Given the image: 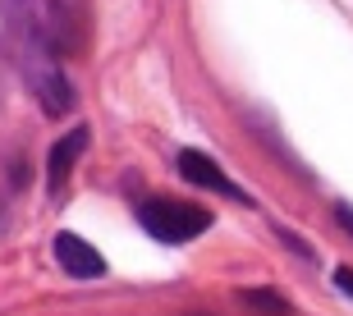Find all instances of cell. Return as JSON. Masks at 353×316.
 I'll return each mask as SVG.
<instances>
[{
    "label": "cell",
    "instance_id": "6",
    "mask_svg": "<svg viewBox=\"0 0 353 316\" xmlns=\"http://www.w3.org/2000/svg\"><path fill=\"white\" fill-rule=\"evenodd\" d=\"M83 147H88V129H74V133H65V138H60V143L51 147V160H46V188H51V198H60V193H65V184H69V170L79 165Z\"/></svg>",
    "mask_w": 353,
    "mask_h": 316
},
{
    "label": "cell",
    "instance_id": "3",
    "mask_svg": "<svg viewBox=\"0 0 353 316\" xmlns=\"http://www.w3.org/2000/svg\"><path fill=\"white\" fill-rule=\"evenodd\" d=\"M138 224L157 243H193L197 234L211 229V211L197 202H179V198H147L138 207Z\"/></svg>",
    "mask_w": 353,
    "mask_h": 316
},
{
    "label": "cell",
    "instance_id": "10",
    "mask_svg": "<svg viewBox=\"0 0 353 316\" xmlns=\"http://www.w3.org/2000/svg\"><path fill=\"white\" fill-rule=\"evenodd\" d=\"M0 229H5V207H0Z\"/></svg>",
    "mask_w": 353,
    "mask_h": 316
},
{
    "label": "cell",
    "instance_id": "11",
    "mask_svg": "<svg viewBox=\"0 0 353 316\" xmlns=\"http://www.w3.org/2000/svg\"><path fill=\"white\" fill-rule=\"evenodd\" d=\"M193 316H207V312H193Z\"/></svg>",
    "mask_w": 353,
    "mask_h": 316
},
{
    "label": "cell",
    "instance_id": "2",
    "mask_svg": "<svg viewBox=\"0 0 353 316\" xmlns=\"http://www.w3.org/2000/svg\"><path fill=\"white\" fill-rule=\"evenodd\" d=\"M19 74H23L28 92L37 96V105L51 119H60V115L74 110V83L65 78V69H60V55H55V51L19 46Z\"/></svg>",
    "mask_w": 353,
    "mask_h": 316
},
{
    "label": "cell",
    "instance_id": "7",
    "mask_svg": "<svg viewBox=\"0 0 353 316\" xmlns=\"http://www.w3.org/2000/svg\"><path fill=\"white\" fill-rule=\"evenodd\" d=\"M239 298H243L252 312H262V316H289V303L275 289H248V293H239Z\"/></svg>",
    "mask_w": 353,
    "mask_h": 316
},
{
    "label": "cell",
    "instance_id": "9",
    "mask_svg": "<svg viewBox=\"0 0 353 316\" xmlns=\"http://www.w3.org/2000/svg\"><path fill=\"white\" fill-rule=\"evenodd\" d=\"M335 284H340V289L353 298V271H349V266H340V271H335Z\"/></svg>",
    "mask_w": 353,
    "mask_h": 316
},
{
    "label": "cell",
    "instance_id": "8",
    "mask_svg": "<svg viewBox=\"0 0 353 316\" xmlns=\"http://www.w3.org/2000/svg\"><path fill=\"white\" fill-rule=\"evenodd\" d=\"M335 220L344 224V234H353V207L349 202H335Z\"/></svg>",
    "mask_w": 353,
    "mask_h": 316
},
{
    "label": "cell",
    "instance_id": "1",
    "mask_svg": "<svg viewBox=\"0 0 353 316\" xmlns=\"http://www.w3.org/2000/svg\"><path fill=\"white\" fill-rule=\"evenodd\" d=\"M0 19L10 28L14 46H41L55 55L83 51L79 14L65 0H0Z\"/></svg>",
    "mask_w": 353,
    "mask_h": 316
},
{
    "label": "cell",
    "instance_id": "5",
    "mask_svg": "<svg viewBox=\"0 0 353 316\" xmlns=\"http://www.w3.org/2000/svg\"><path fill=\"white\" fill-rule=\"evenodd\" d=\"M55 262H60V271L74 280H101L105 275V257L97 248H92L88 238L79 234H55Z\"/></svg>",
    "mask_w": 353,
    "mask_h": 316
},
{
    "label": "cell",
    "instance_id": "4",
    "mask_svg": "<svg viewBox=\"0 0 353 316\" xmlns=\"http://www.w3.org/2000/svg\"><path fill=\"white\" fill-rule=\"evenodd\" d=\"M179 174H183V184H193V188H207V193H225V198H234V202H248L243 198V188H234V179L216 165V160L207 156V151H179Z\"/></svg>",
    "mask_w": 353,
    "mask_h": 316
}]
</instances>
